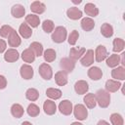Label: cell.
Masks as SVG:
<instances>
[{
	"label": "cell",
	"instance_id": "cell-43",
	"mask_svg": "<svg viewBox=\"0 0 125 125\" xmlns=\"http://www.w3.org/2000/svg\"><path fill=\"white\" fill-rule=\"evenodd\" d=\"M119 58H120V63H121L122 66L124 67V66H125V53H122Z\"/></svg>",
	"mask_w": 125,
	"mask_h": 125
},
{
	"label": "cell",
	"instance_id": "cell-6",
	"mask_svg": "<svg viewBox=\"0 0 125 125\" xmlns=\"http://www.w3.org/2000/svg\"><path fill=\"white\" fill-rule=\"evenodd\" d=\"M72 109H73L72 103L68 100H63L59 104V110L63 115H70L72 112Z\"/></svg>",
	"mask_w": 125,
	"mask_h": 125
},
{
	"label": "cell",
	"instance_id": "cell-46",
	"mask_svg": "<svg viewBox=\"0 0 125 125\" xmlns=\"http://www.w3.org/2000/svg\"><path fill=\"white\" fill-rule=\"evenodd\" d=\"M70 125H83V124L80 123V122H72Z\"/></svg>",
	"mask_w": 125,
	"mask_h": 125
},
{
	"label": "cell",
	"instance_id": "cell-27",
	"mask_svg": "<svg viewBox=\"0 0 125 125\" xmlns=\"http://www.w3.org/2000/svg\"><path fill=\"white\" fill-rule=\"evenodd\" d=\"M11 113H12V115L14 117L21 118L23 115V113H24V109H23V107L20 104H14L11 106Z\"/></svg>",
	"mask_w": 125,
	"mask_h": 125
},
{
	"label": "cell",
	"instance_id": "cell-10",
	"mask_svg": "<svg viewBox=\"0 0 125 125\" xmlns=\"http://www.w3.org/2000/svg\"><path fill=\"white\" fill-rule=\"evenodd\" d=\"M20 73H21V76L23 79L28 80V79H31L33 77L34 71H33V68L31 67V65H29V64H22L21 66Z\"/></svg>",
	"mask_w": 125,
	"mask_h": 125
},
{
	"label": "cell",
	"instance_id": "cell-16",
	"mask_svg": "<svg viewBox=\"0 0 125 125\" xmlns=\"http://www.w3.org/2000/svg\"><path fill=\"white\" fill-rule=\"evenodd\" d=\"M11 14L14 18H17V19H21L24 16L25 14V9L22 5L21 4H16L12 7L11 9Z\"/></svg>",
	"mask_w": 125,
	"mask_h": 125
},
{
	"label": "cell",
	"instance_id": "cell-20",
	"mask_svg": "<svg viewBox=\"0 0 125 125\" xmlns=\"http://www.w3.org/2000/svg\"><path fill=\"white\" fill-rule=\"evenodd\" d=\"M111 76L115 80H124L125 79V67L117 66L111 70Z\"/></svg>",
	"mask_w": 125,
	"mask_h": 125
},
{
	"label": "cell",
	"instance_id": "cell-25",
	"mask_svg": "<svg viewBox=\"0 0 125 125\" xmlns=\"http://www.w3.org/2000/svg\"><path fill=\"white\" fill-rule=\"evenodd\" d=\"M84 11H85L86 15H88L90 17H97L99 15V9L93 3H87L84 6Z\"/></svg>",
	"mask_w": 125,
	"mask_h": 125
},
{
	"label": "cell",
	"instance_id": "cell-47",
	"mask_svg": "<svg viewBox=\"0 0 125 125\" xmlns=\"http://www.w3.org/2000/svg\"><path fill=\"white\" fill-rule=\"evenodd\" d=\"M72 2H73V3H75V4H80V3H81V0H78V1H75V0H73Z\"/></svg>",
	"mask_w": 125,
	"mask_h": 125
},
{
	"label": "cell",
	"instance_id": "cell-31",
	"mask_svg": "<svg viewBox=\"0 0 125 125\" xmlns=\"http://www.w3.org/2000/svg\"><path fill=\"white\" fill-rule=\"evenodd\" d=\"M29 49L34 53L35 57H40L43 55V46L39 42H32L29 45Z\"/></svg>",
	"mask_w": 125,
	"mask_h": 125
},
{
	"label": "cell",
	"instance_id": "cell-19",
	"mask_svg": "<svg viewBox=\"0 0 125 125\" xmlns=\"http://www.w3.org/2000/svg\"><path fill=\"white\" fill-rule=\"evenodd\" d=\"M55 81L59 86H64L67 84V73L60 70L55 74Z\"/></svg>",
	"mask_w": 125,
	"mask_h": 125
},
{
	"label": "cell",
	"instance_id": "cell-11",
	"mask_svg": "<svg viewBox=\"0 0 125 125\" xmlns=\"http://www.w3.org/2000/svg\"><path fill=\"white\" fill-rule=\"evenodd\" d=\"M43 109H44V112L47 114V115H53L56 113L57 111V105H56V103L52 100H46L43 104Z\"/></svg>",
	"mask_w": 125,
	"mask_h": 125
},
{
	"label": "cell",
	"instance_id": "cell-44",
	"mask_svg": "<svg viewBox=\"0 0 125 125\" xmlns=\"http://www.w3.org/2000/svg\"><path fill=\"white\" fill-rule=\"evenodd\" d=\"M97 125H109V123L106 122L105 120H100V121L97 123Z\"/></svg>",
	"mask_w": 125,
	"mask_h": 125
},
{
	"label": "cell",
	"instance_id": "cell-7",
	"mask_svg": "<svg viewBox=\"0 0 125 125\" xmlns=\"http://www.w3.org/2000/svg\"><path fill=\"white\" fill-rule=\"evenodd\" d=\"M94 51L93 50H88L84 53V55L80 59V62L83 66H90L94 62Z\"/></svg>",
	"mask_w": 125,
	"mask_h": 125
},
{
	"label": "cell",
	"instance_id": "cell-26",
	"mask_svg": "<svg viewBox=\"0 0 125 125\" xmlns=\"http://www.w3.org/2000/svg\"><path fill=\"white\" fill-rule=\"evenodd\" d=\"M83 101L86 104V106L88 108H94L97 104V102H96V98H95V94L93 93H89V94H86L85 97L83 98Z\"/></svg>",
	"mask_w": 125,
	"mask_h": 125
},
{
	"label": "cell",
	"instance_id": "cell-39",
	"mask_svg": "<svg viewBox=\"0 0 125 125\" xmlns=\"http://www.w3.org/2000/svg\"><path fill=\"white\" fill-rule=\"evenodd\" d=\"M12 31H13V27L11 25L5 24V25L1 26V28H0V36L3 38H8Z\"/></svg>",
	"mask_w": 125,
	"mask_h": 125
},
{
	"label": "cell",
	"instance_id": "cell-8",
	"mask_svg": "<svg viewBox=\"0 0 125 125\" xmlns=\"http://www.w3.org/2000/svg\"><path fill=\"white\" fill-rule=\"evenodd\" d=\"M94 55H95L96 61H97L98 62H103L104 60L106 59V57H107L108 54H107L106 48H105L104 45H99V46L96 48Z\"/></svg>",
	"mask_w": 125,
	"mask_h": 125
},
{
	"label": "cell",
	"instance_id": "cell-23",
	"mask_svg": "<svg viewBox=\"0 0 125 125\" xmlns=\"http://www.w3.org/2000/svg\"><path fill=\"white\" fill-rule=\"evenodd\" d=\"M66 16L73 21H76L82 17V11L76 7H71L66 11Z\"/></svg>",
	"mask_w": 125,
	"mask_h": 125
},
{
	"label": "cell",
	"instance_id": "cell-13",
	"mask_svg": "<svg viewBox=\"0 0 125 125\" xmlns=\"http://www.w3.org/2000/svg\"><path fill=\"white\" fill-rule=\"evenodd\" d=\"M74 90L78 95H84L89 90V85L85 80H78L74 84Z\"/></svg>",
	"mask_w": 125,
	"mask_h": 125
},
{
	"label": "cell",
	"instance_id": "cell-22",
	"mask_svg": "<svg viewBox=\"0 0 125 125\" xmlns=\"http://www.w3.org/2000/svg\"><path fill=\"white\" fill-rule=\"evenodd\" d=\"M30 10L31 12L35 13V14H43L46 10V6L44 3L40 2V1H34L31 3L30 5Z\"/></svg>",
	"mask_w": 125,
	"mask_h": 125
},
{
	"label": "cell",
	"instance_id": "cell-34",
	"mask_svg": "<svg viewBox=\"0 0 125 125\" xmlns=\"http://www.w3.org/2000/svg\"><path fill=\"white\" fill-rule=\"evenodd\" d=\"M43 57H44V60L47 62H52L56 60V51L54 49H47L44 51L43 53Z\"/></svg>",
	"mask_w": 125,
	"mask_h": 125
},
{
	"label": "cell",
	"instance_id": "cell-28",
	"mask_svg": "<svg viewBox=\"0 0 125 125\" xmlns=\"http://www.w3.org/2000/svg\"><path fill=\"white\" fill-rule=\"evenodd\" d=\"M101 33L103 36H104L105 38H109L113 35V27L112 25H110L109 23L105 22L103 23L101 26Z\"/></svg>",
	"mask_w": 125,
	"mask_h": 125
},
{
	"label": "cell",
	"instance_id": "cell-30",
	"mask_svg": "<svg viewBox=\"0 0 125 125\" xmlns=\"http://www.w3.org/2000/svg\"><path fill=\"white\" fill-rule=\"evenodd\" d=\"M120 63V58L117 54H112L106 59V65L109 67H116Z\"/></svg>",
	"mask_w": 125,
	"mask_h": 125
},
{
	"label": "cell",
	"instance_id": "cell-35",
	"mask_svg": "<svg viewBox=\"0 0 125 125\" xmlns=\"http://www.w3.org/2000/svg\"><path fill=\"white\" fill-rule=\"evenodd\" d=\"M25 98L31 102H35L39 98V92L34 88H29L25 92Z\"/></svg>",
	"mask_w": 125,
	"mask_h": 125
},
{
	"label": "cell",
	"instance_id": "cell-41",
	"mask_svg": "<svg viewBox=\"0 0 125 125\" xmlns=\"http://www.w3.org/2000/svg\"><path fill=\"white\" fill-rule=\"evenodd\" d=\"M6 86H7V80H6L5 76L0 75V90L5 89Z\"/></svg>",
	"mask_w": 125,
	"mask_h": 125
},
{
	"label": "cell",
	"instance_id": "cell-21",
	"mask_svg": "<svg viewBox=\"0 0 125 125\" xmlns=\"http://www.w3.org/2000/svg\"><path fill=\"white\" fill-rule=\"evenodd\" d=\"M80 24H81L82 29L85 30V31H91L95 27V21H94V20L92 18H89V17L83 18L81 20Z\"/></svg>",
	"mask_w": 125,
	"mask_h": 125
},
{
	"label": "cell",
	"instance_id": "cell-4",
	"mask_svg": "<svg viewBox=\"0 0 125 125\" xmlns=\"http://www.w3.org/2000/svg\"><path fill=\"white\" fill-rule=\"evenodd\" d=\"M38 71H39V74L40 76L45 79V80H50L52 77H53V70H52V67L46 63V62H43L40 64L39 68H38Z\"/></svg>",
	"mask_w": 125,
	"mask_h": 125
},
{
	"label": "cell",
	"instance_id": "cell-15",
	"mask_svg": "<svg viewBox=\"0 0 125 125\" xmlns=\"http://www.w3.org/2000/svg\"><path fill=\"white\" fill-rule=\"evenodd\" d=\"M88 76H89L90 79L97 81V80H100V79L102 78V76H103V71H102V69H101L100 67H98V66H92V67H90L89 70H88Z\"/></svg>",
	"mask_w": 125,
	"mask_h": 125
},
{
	"label": "cell",
	"instance_id": "cell-24",
	"mask_svg": "<svg viewBox=\"0 0 125 125\" xmlns=\"http://www.w3.org/2000/svg\"><path fill=\"white\" fill-rule=\"evenodd\" d=\"M25 23H27L31 27H37L40 23V19L34 14H29L25 17Z\"/></svg>",
	"mask_w": 125,
	"mask_h": 125
},
{
	"label": "cell",
	"instance_id": "cell-5",
	"mask_svg": "<svg viewBox=\"0 0 125 125\" xmlns=\"http://www.w3.org/2000/svg\"><path fill=\"white\" fill-rule=\"evenodd\" d=\"M60 66L64 72H71L75 67V62L70 60L69 58H62L60 61Z\"/></svg>",
	"mask_w": 125,
	"mask_h": 125
},
{
	"label": "cell",
	"instance_id": "cell-40",
	"mask_svg": "<svg viewBox=\"0 0 125 125\" xmlns=\"http://www.w3.org/2000/svg\"><path fill=\"white\" fill-rule=\"evenodd\" d=\"M79 38V33H78V31L77 30H72L71 32H70V34L68 35V39H67V41H68V43L70 44V45H75L76 44V41H77V39Z\"/></svg>",
	"mask_w": 125,
	"mask_h": 125
},
{
	"label": "cell",
	"instance_id": "cell-14",
	"mask_svg": "<svg viewBox=\"0 0 125 125\" xmlns=\"http://www.w3.org/2000/svg\"><path fill=\"white\" fill-rule=\"evenodd\" d=\"M121 86L122 85L119 81L109 79L105 82V91L108 93H114V92H117Z\"/></svg>",
	"mask_w": 125,
	"mask_h": 125
},
{
	"label": "cell",
	"instance_id": "cell-32",
	"mask_svg": "<svg viewBox=\"0 0 125 125\" xmlns=\"http://www.w3.org/2000/svg\"><path fill=\"white\" fill-rule=\"evenodd\" d=\"M46 95L52 100H58L62 97V91L56 88H48L46 90Z\"/></svg>",
	"mask_w": 125,
	"mask_h": 125
},
{
	"label": "cell",
	"instance_id": "cell-29",
	"mask_svg": "<svg viewBox=\"0 0 125 125\" xmlns=\"http://www.w3.org/2000/svg\"><path fill=\"white\" fill-rule=\"evenodd\" d=\"M21 59L25 62H33L35 60V55L29 48H27L21 53Z\"/></svg>",
	"mask_w": 125,
	"mask_h": 125
},
{
	"label": "cell",
	"instance_id": "cell-38",
	"mask_svg": "<svg viewBox=\"0 0 125 125\" xmlns=\"http://www.w3.org/2000/svg\"><path fill=\"white\" fill-rule=\"evenodd\" d=\"M110 122L112 125H123L124 124L123 117L119 113H112L110 115Z\"/></svg>",
	"mask_w": 125,
	"mask_h": 125
},
{
	"label": "cell",
	"instance_id": "cell-45",
	"mask_svg": "<svg viewBox=\"0 0 125 125\" xmlns=\"http://www.w3.org/2000/svg\"><path fill=\"white\" fill-rule=\"evenodd\" d=\"M21 125H32L29 121H23L22 123H21Z\"/></svg>",
	"mask_w": 125,
	"mask_h": 125
},
{
	"label": "cell",
	"instance_id": "cell-2",
	"mask_svg": "<svg viewBox=\"0 0 125 125\" xmlns=\"http://www.w3.org/2000/svg\"><path fill=\"white\" fill-rule=\"evenodd\" d=\"M66 35H67V31L66 28L64 26H57L53 33H52V40L56 43H62L65 39H66Z\"/></svg>",
	"mask_w": 125,
	"mask_h": 125
},
{
	"label": "cell",
	"instance_id": "cell-33",
	"mask_svg": "<svg viewBox=\"0 0 125 125\" xmlns=\"http://www.w3.org/2000/svg\"><path fill=\"white\" fill-rule=\"evenodd\" d=\"M112 44H113L112 50H113V52H115V53H118V52L123 51V49H124V47H125V42H124V40L121 39V38H115V39L113 40Z\"/></svg>",
	"mask_w": 125,
	"mask_h": 125
},
{
	"label": "cell",
	"instance_id": "cell-37",
	"mask_svg": "<svg viewBox=\"0 0 125 125\" xmlns=\"http://www.w3.org/2000/svg\"><path fill=\"white\" fill-rule=\"evenodd\" d=\"M42 29L46 32V33H51L52 31H54L55 29V24L54 21L51 20H45L42 22Z\"/></svg>",
	"mask_w": 125,
	"mask_h": 125
},
{
	"label": "cell",
	"instance_id": "cell-3",
	"mask_svg": "<svg viewBox=\"0 0 125 125\" xmlns=\"http://www.w3.org/2000/svg\"><path fill=\"white\" fill-rule=\"evenodd\" d=\"M72 111H73L74 117L76 119L80 120V121L85 120L87 118V116H88V111H87L85 105L84 104H75L74 107H73V109H72Z\"/></svg>",
	"mask_w": 125,
	"mask_h": 125
},
{
	"label": "cell",
	"instance_id": "cell-17",
	"mask_svg": "<svg viewBox=\"0 0 125 125\" xmlns=\"http://www.w3.org/2000/svg\"><path fill=\"white\" fill-rule=\"evenodd\" d=\"M19 33H20V35H21V37H23L24 39H27V38L31 37V35H32V30H31L30 26H29L27 23L22 22V23L20 25V27H19Z\"/></svg>",
	"mask_w": 125,
	"mask_h": 125
},
{
	"label": "cell",
	"instance_id": "cell-18",
	"mask_svg": "<svg viewBox=\"0 0 125 125\" xmlns=\"http://www.w3.org/2000/svg\"><path fill=\"white\" fill-rule=\"evenodd\" d=\"M86 52L85 48H71L69 51V59L72 61H77L81 59V57Z\"/></svg>",
	"mask_w": 125,
	"mask_h": 125
},
{
	"label": "cell",
	"instance_id": "cell-12",
	"mask_svg": "<svg viewBox=\"0 0 125 125\" xmlns=\"http://www.w3.org/2000/svg\"><path fill=\"white\" fill-rule=\"evenodd\" d=\"M8 43H9V45H10L11 47H13L14 49H15L16 47H19V46L21 45V37L19 36L18 32H17L15 29H13V31H12L11 34H10V36L8 37Z\"/></svg>",
	"mask_w": 125,
	"mask_h": 125
},
{
	"label": "cell",
	"instance_id": "cell-9",
	"mask_svg": "<svg viewBox=\"0 0 125 125\" xmlns=\"http://www.w3.org/2000/svg\"><path fill=\"white\" fill-rule=\"evenodd\" d=\"M20 58V55H19V52L14 49V48H11V49H8L5 54H4V60L8 62H17Z\"/></svg>",
	"mask_w": 125,
	"mask_h": 125
},
{
	"label": "cell",
	"instance_id": "cell-42",
	"mask_svg": "<svg viewBox=\"0 0 125 125\" xmlns=\"http://www.w3.org/2000/svg\"><path fill=\"white\" fill-rule=\"evenodd\" d=\"M6 47H7L6 42H5L3 39H0V54L3 53V52L6 50Z\"/></svg>",
	"mask_w": 125,
	"mask_h": 125
},
{
	"label": "cell",
	"instance_id": "cell-36",
	"mask_svg": "<svg viewBox=\"0 0 125 125\" xmlns=\"http://www.w3.org/2000/svg\"><path fill=\"white\" fill-rule=\"evenodd\" d=\"M26 111H27V114L31 117H35L37 116L39 113H40V108L37 104H28L27 108H26Z\"/></svg>",
	"mask_w": 125,
	"mask_h": 125
},
{
	"label": "cell",
	"instance_id": "cell-1",
	"mask_svg": "<svg viewBox=\"0 0 125 125\" xmlns=\"http://www.w3.org/2000/svg\"><path fill=\"white\" fill-rule=\"evenodd\" d=\"M95 98H96L97 104L102 108L107 107L110 104V95L105 90H103V89L98 90L95 94Z\"/></svg>",
	"mask_w": 125,
	"mask_h": 125
}]
</instances>
